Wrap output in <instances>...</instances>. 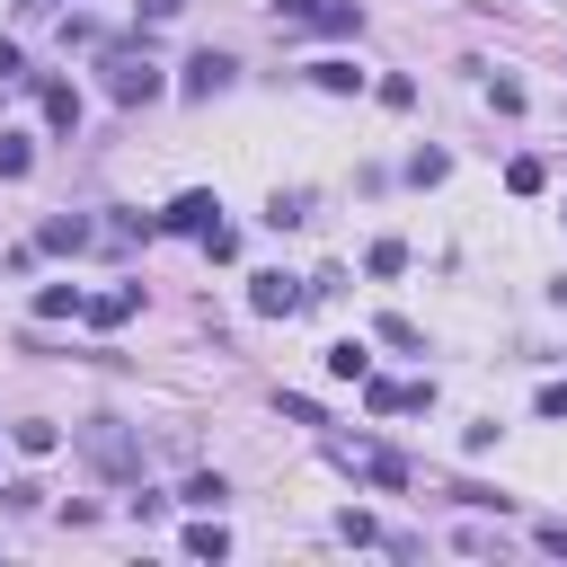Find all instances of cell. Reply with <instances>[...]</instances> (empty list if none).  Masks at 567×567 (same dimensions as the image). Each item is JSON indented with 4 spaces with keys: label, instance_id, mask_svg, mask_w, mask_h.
I'll return each instance as SVG.
<instances>
[{
    "label": "cell",
    "instance_id": "cell-7",
    "mask_svg": "<svg viewBox=\"0 0 567 567\" xmlns=\"http://www.w3.org/2000/svg\"><path fill=\"white\" fill-rule=\"evenodd\" d=\"M425 399H435V382H373L364 373V408L373 417H399V408H425Z\"/></svg>",
    "mask_w": 567,
    "mask_h": 567
},
{
    "label": "cell",
    "instance_id": "cell-13",
    "mask_svg": "<svg viewBox=\"0 0 567 567\" xmlns=\"http://www.w3.org/2000/svg\"><path fill=\"white\" fill-rule=\"evenodd\" d=\"M36 319H81V284H45V293H36Z\"/></svg>",
    "mask_w": 567,
    "mask_h": 567
},
{
    "label": "cell",
    "instance_id": "cell-5",
    "mask_svg": "<svg viewBox=\"0 0 567 567\" xmlns=\"http://www.w3.org/2000/svg\"><path fill=\"white\" fill-rule=\"evenodd\" d=\"M302 302H311V284H293V275H257V284H249V311H257V319H293Z\"/></svg>",
    "mask_w": 567,
    "mask_h": 567
},
{
    "label": "cell",
    "instance_id": "cell-18",
    "mask_svg": "<svg viewBox=\"0 0 567 567\" xmlns=\"http://www.w3.org/2000/svg\"><path fill=\"white\" fill-rule=\"evenodd\" d=\"M382 346H399V354H417L425 337H417V319H399V311H390V319H382Z\"/></svg>",
    "mask_w": 567,
    "mask_h": 567
},
{
    "label": "cell",
    "instance_id": "cell-21",
    "mask_svg": "<svg viewBox=\"0 0 567 567\" xmlns=\"http://www.w3.org/2000/svg\"><path fill=\"white\" fill-rule=\"evenodd\" d=\"M541 178H550L541 160H515V169H506V186H515V195H541Z\"/></svg>",
    "mask_w": 567,
    "mask_h": 567
},
{
    "label": "cell",
    "instance_id": "cell-15",
    "mask_svg": "<svg viewBox=\"0 0 567 567\" xmlns=\"http://www.w3.org/2000/svg\"><path fill=\"white\" fill-rule=\"evenodd\" d=\"M45 249H89V222H81V213H53V222H45Z\"/></svg>",
    "mask_w": 567,
    "mask_h": 567
},
{
    "label": "cell",
    "instance_id": "cell-17",
    "mask_svg": "<svg viewBox=\"0 0 567 567\" xmlns=\"http://www.w3.org/2000/svg\"><path fill=\"white\" fill-rule=\"evenodd\" d=\"M186 550H195V558H222V550H231V532H222V523H195V532H186Z\"/></svg>",
    "mask_w": 567,
    "mask_h": 567
},
{
    "label": "cell",
    "instance_id": "cell-8",
    "mask_svg": "<svg viewBox=\"0 0 567 567\" xmlns=\"http://www.w3.org/2000/svg\"><path fill=\"white\" fill-rule=\"evenodd\" d=\"M133 311H142V284H116V293H98V302H81V319H89V328H124Z\"/></svg>",
    "mask_w": 567,
    "mask_h": 567
},
{
    "label": "cell",
    "instance_id": "cell-25",
    "mask_svg": "<svg viewBox=\"0 0 567 567\" xmlns=\"http://www.w3.org/2000/svg\"><path fill=\"white\" fill-rule=\"evenodd\" d=\"M186 10V0H142V19H178Z\"/></svg>",
    "mask_w": 567,
    "mask_h": 567
},
{
    "label": "cell",
    "instance_id": "cell-23",
    "mask_svg": "<svg viewBox=\"0 0 567 567\" xmlns=\"http://www.w3.org/2000/svg\"><path fill=\"white\" fill-rule=\"evenodd\" d=\"M541 550H550V558H567V523H541Z\"/></svg>",
    "mask_w": 567,
    "mask_h": 567
},
{
    "label": "cell",
    "instance_id": "cell-22",
    "mask_svg": "<svg viewBox=\"0 0 567 567\" xmlns=\"http://www.w3.org/2000/svg\"><path fill=\"white\" fill-rule=\"evenodd\" d=\"M541 417H567V382H550V390H541Z\"/></svg>",
    "mask_w": 567,
    "mask_h": 567
},
{
    "label": "cell",
    "instance_id": "cell-4",
    "mask_svg": "<svg viewBox=\"0 0 567 567\" xmlns=\"http://www.w3.org/2000/svg\"><path fill=\"white\" fill-rule=\"evenodd\" d=\"M107 98H116V107L160 98V62H152V53H107Z\"/></svg>",
    "mask_w": 567,
    "mask_h": 567
},
{
    "label": "cell",
    "instance_id": "cell-14",
    "mask_svg": "<svg viewBox=\"0 0 567 567\" xmlns=\"http://www.w3.org/2000/svg\"><path fill=\"white\" fill-rule=\"evenodd\" d=\"M36 169V142L27 133H0V178H27Z\"/></svg>",
    "mask_w": 567,
    "mask_h": 567
},
{
    "label": "cell",
    "instance_id": "cell-20",
    "mask_svg": "<svg viewBox=\"0 0 567 567\" xmlns=\"http://www.w3.org/2000/svg\"><path fill=\"white\" fill-rule=\"evenodd\" d=\"M337 541H354V550H373L382 532H373V515H337Z\"/></svg>",
    "mask_w": 567,
    "mask_h": 567
},
{
    "label": "cell",
    "instance_id": "cell-2",
    "mask_svg": "<svg viewBox=\"0 0 567 567\" xmlns=\"http://www.w3.org/2000/svg\"><path fill=\"white\" fill-rule=\"evenodd\" d=\"M275 19L284 27H311V36H354V27H364L354 0H275Z\"/></svg>",
    "mask_w": 567,
    "mask_h": 567
},
{
    "label": "cell",
    "instance_id": "cell-16",
    "mask_svg": "<svg viewBox=\"0 0 567 567\" xmlns=\"http://www.w3.org/2000/svg\"><path fill=\"white\" fill-rule=\"evenodd\" d=\"M10 435H19V453H53V444H62V425H45V417H27V425H10Z\"/></svg>",
    "mask_w": 567,
    "mask_h": 567
},
{
    "label": "cell",
    "instance_id": "cell-19",
    "mask_svg": "<svg viewBox=\"0 0 567 567\" xmlns=\"http://www.w3.org/2000/svg\"><path fill=\"white\" fill-rule=\"evenodd\" d=\"M36 496H45L36 479H10V487H0V506H10V515H36Z\"/></svg>",
    "mask_w": 567,
    "mask_h": 567
},
{
    "label": "cell",
    "instance_id": "cell-10",
    "mask_svg": "<svg viewBox=\"0 0 567 567\" xmlns=\"http://www.w3.org/2000/svg\"><path fill=\"white\" fill-rule=\"evenodd\" d=\"M36 98H45V124L53 133H81V89H71V81H45Z\"/></svg>",
    "mask_w": 567,
    "mask_h": 567
},
{
    "label": "cell",
    "instance_id": "cell-24",
    "mask_svg": "<svg viewBox=\"0 0 567 567\" xmlns=\"http://www.w3.org/2000/svg\"><path fill=\"white\" fill-rule=\"evenodd\" d=\"M0 81H27V62H19V45H0Z\"/></svg>",
    "mask_w": 567,
    "mask_h": 567
},
{
    "label": "cell",
    "instance_id": "cell-3",
    "mask_svg": "<svg viewBox=\"0 0 567 567\" xmlns=\"http://www.w3.org/2000/svg\"><path fill=\"white\" fill-rule=\"evenodd\" d=\"M328 461H337L346 479H373V487H408V461H399V453H382V444H346V435H337V444H328Z\"/></svg>",
    "mask_w": 567,
    "mask_h": 567
},
{
    "label": "cell",
    "instance_id": "cell-6",
    "mask_svg": "<svg viewBox=\"0 0 567 567\" xmlns=\"http://www.w3.org/2000/svg\"><path fill=\"white\" fill-rule=\"evenodd\" d=\"M213 213H222V195H204V186H195V195H178V204L160 213V231H186V240H204V231H222Z\"/></svg>",
    "mask_w": 567,
    "mask_h": 567
},
{
    "label": "cell",
    "instance_id": "cell-26",
    "mask_svg": "<svg viewBox=\"0 0 567 567\" xmlns=\"http://www.w3.org/2000/svg\"><path fill=\"white\" fill-rule=\"evenodd\" d=\"M19 10H53V0H19Z\"/></svg>",
    "mask_w": 567,
    "mask_h": 567
},
{
    "label": "cell",
    "instance_id": "cell-12",
    "mask_svg": "<svg viewBox=\"0 0 567 567\" xmlns=\"http://www.w3.org/2000/svg\"><path fill=\"white\" fill-rule=\"evenodd\" d=\"M328 373H337V382H364V373H373L364 337H337V346H328Z\"/></svg>",
    "mask_w": 567,
    "mask_h": 567
},
{
    "label": "cell",
    "instance_id": "cell-1",
    "mask_svg": "<svg viewBox=\"0 0 567 567\" xmlns=\"http://www.w3.org/2000/svg\"><path fill=\"white\" fill-rule=\"evenodd\" d=\"M81 453H89V470H107V479H142V453H133V435L116 417H89L81 425Z\"/></svg>",
    "mask_w": 567,
    "mask_h": 567
},
{
    "label": "cell",
    "instance_id": "cell-9",
    "mask_svg": "<svg viewBox=\"0 0 567 567\" xmlns=\"http://www.w3.org/2000/svg\"><path fill=\"white\" fill-rule=\"evenodd\" d=\"M178 89H186V98H222V89H231V53H195Z\"/></svg>",
    "mask_w": 567,
    "mask_h": 567
},
{
    "label": "cell",
    "instance_id": "cell-11",
    "mask_svg": "<svg viewBox=\"0 0 567 567\" xmlns=\"http://www.w3.org/2000/svg\"><path fill=\"white\" fill-rule=\"evenodd\" d=\"M311 81H319L328 98H354V89H364V71H354L346 53H328V62H311Z\"/></svg>",
    "mask_w": 567,
    "mask_h": 567
}]
</instances>
